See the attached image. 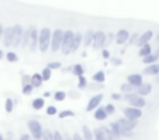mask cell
Returning a JSON list of instances; mask_svg holds the SVG:
<instances>
[{
    "label": "cell",
    "mask_w": 159,
    "mask_h": 140,
    "mask_svg": "<svg viewBox=\"0 0 159 140\" xmlns=\"http://www.w3.org/2000/svg\"><path fill=\"white\" fill-rule=\"evenodd\" d=\"M50 41H52V29L43 27L39 29V39H38V50L41 53H46L50 50Z\"/></svg>",
    "instance_id": "cell-1"
},
{
    "label": "cell",
    "mask_w": 159,
    "mask_h": 140,
    "mask_svg": "<svg viewBox=\"0 0 159 140\" xmlns=\"http://www.w3.org/2000/svg\"><path fill=\"white\" fill-rule=\"evenodd\" d=\"M116 121L121 128V137H123V138H132V137H134V130H135V126H137V121H130V120L123 118V116L118 118Z\"/></svg>",
    "instance_id": "cell-2"
},
{
    "label": "cell",
    "mask_w": 159,
    "mask_h": 140,
    "mask_svg": "<svg viewBox=\"0 0 159 140\" xmlns=\"http://www.w3.org/2000/svg\"><path fill=\"white\" fill-rule=\"evenodd\" d=\"M123 96V101L127 102L130 108H137V109H144L145 108V97H140V96H137L134 92V94H121Z\"/></svg>",
    "instance_id": "cell-3"
},
{
    "label": "cell",
    "mask_w": 159,
    "mask_h": 140,
    "mask_svg": "<svg viewBox=\"0 0 159 140\" xmlns=\"http://www.w3.org/2000/svg\"><path fill=\"white\" fill-rule=\"evenodd\" d=\"M63 31L62 27H57L55 31H52V41H50V51L57 53L60 51V46H62V39H63Z\"/></svg>",
    "instance_id": "cell-4"
},
{
    "label": "cell",
    "mask_w": 159,
    "mask_h": 140,
    "mask_svg": "<svg viewBox=\"0 0 159 140\" xmlns=\"http://www.w3.org/2000/svg\"><path fill=\"white\" fill-rule=\"evenodd\" d=\"M28 130L33 140H41L43 138V125L38 120H29L28 121Z\"/></svg>",
    "instance_id": "cell-5"
},
{
    "label": "cell",
    "mask_w": 159,
    "mask_h": 140,
    "mask_svg": "<svg viewBox=\"0 0 159 140\" xmlns=\"http://www.w3.org/2000/svg\"><path fill=\"white\" fill-rule=\"evenodd\" d=\"M74 31L72 29H65L63 31V39H62V46H60V51L63 55H70V48H72L74 43Z\"/></svg>",
    "instance_id": "cell-6"
},
{
    "label": "cell",
    "mask_w": 159,
    "mask_h": 140,
    "mask_svg": "<svg viewBox=\"0 0 159 140\" xmlns=\"http://www.w3.org/2000/svg\"><path fill=\"white\" fill-rule=\"evenodd\" d=\"M104 44H106V33L104 31H94V39H93V50L96 51H103L104 50Z\"/></svg>",
    "instance_id": "cell-7"
},
{
    "label": "cell",
    "mask_w": 159,
    "mask_h": 140,
    "mask_svg": "<svg viewBox=\"0 0 159 140\" xmlns=\"http://www.w3.org/2000/svg\"><path fill=\"white\" fill-rule=\"evenodd\" d=\"M29 51L31 53H34V51H38V39H39V29L36 26H29Z\"/></svg>",
    "instance_id": "cell-8"
},
{
    "label": "cell",
    "mask_w": 159,
    "mask_h": 140,
    "mask_svg": "<svg viewBox=\"0 0 159 140\" xmlns=\"http://www.w3.org/2000/svg\"><path fill=\"white\" fill-rule=\"evenodd\" d=\"M123 118L130 120V121H139L142 118V109H137V108H130V106H125L123 109Z\"/></svg>",
    "instance_id": "cell-9"
},
{
    "label": "cell",
    "mask_w": 159,
    "mask_h": 140,
    "mask_svg": "<svg viewBox=\"0 0 159 140\" xmlns=\"http://www.w3.org/2000/svg\"><path fill=\"white\" fill-rule=\"evenodd\" d=\"M22 34H24V27H22L21 24H16V26H12V46H16V48L21 46Z\"/></svg>",
    "instance_id": "cell-10"
},
{
    "label": "cell",
    "mask_w": 159,
    "mask_h": 140,
    "mask_svg": "<svg viewBox=\"0 0 159 140\" xmlns=\"http://www.w3.org/2000/svg\"><path fill=\"white\" fill-rule=\"evenodd\" d=\"M103 99H104V96L101 94V92H98V94H94V96H91V99H89V102H87V106H86V111H96L98 108L101 106V102H103Z\"/></svg>",
    "instance_id": "cell-11"
},
{
    "label": "cell",
    "mask_w": 159,
    "mask_h": 140,
    "mask_svg": "<svg viewBox=\"0 0 159 140\" xmlns=\"http://www.w3.org/2000/svg\"><path fill=\"white\" fill-rule=\"evenodd\" d=\"M128 39H130V33H128V29H125V27L115 33V43H116L118 46L128 44Z\"/></svg>",
    "instance_id": "cell-12"
},
{
    "label": "cell",
    "mask_w": 159,
    "mask_h": 140,
    "mask_svg": "<svg viewBox=\"0 0 159 140\" xmlns=\"http://www.w3.org/2000/svg\"><path fill=\"white\" fill-rule=\"evenodd\" d=\"M152 38H154V31L147 29L145 33H142L140 36H139V41H137V44H135V46H139V48L145 46V44H149L152 41Z\"/></svg>",
    "instance_id": "cell-13"
},
{
    "label": "cell",
    "mask_w": 159,
    "mask_h": 140,
    "mask_svg": "<svg viewBox=\"0 0 159 140\" xmlns=\"http://www.w3.org/2000/svg\"><path fill=\"white\" fill-rule=\"evenodd\" d=\"M127 82L137 89V87H140V85L144 84V77H142V74H130L127 77Z\"/></svg>",
    "instance_id": "cell-14"
},
{
    "label": "cell",
    "mask_w": 159,
    "mask_h": 140,
    "mask_svg": "<svg viewBox=\"0 0 159 140\" xmlns=\"http://www.w3.org/2000/svg\"><path fill=\"white\" fill-rule=\"evenodd\" d=\"M2 43L5 48H12V26H7L4 29V36H2Z\"/></svg>",
    "instance_id": "cell-15"
},
{
    "label": "cell",
    "mask_w": 159,
    "mask_h": 140,
    "mask_svg": "<svg viewBox=\"0 0 159 140\" xmlns=\"http://www.w3.org/2000/svg\"><path fill=\"white\" fill-rule=\"evenodd\" d=\"M82 38H84V34L80 33V31H77V33L74 34V43H72V48H70V55L75 53V51L82 46Z\"/></svg>",
    "instance_id": "cell-16"
},
{
    "label": "cell",
    "mask_w": 159,
    "mask_h": 140,
    "mask_svg": "<svg viewBox=\"0 0 159 140\" xmlns=\"http://www.w3.org/2000/svg\"><path fill=\"white\" fill-rule=\"evenodd\" d=\"M151 92H152V84H149V82H144V84H142L140 87H137L135 94L140 96V97H145V96H149Z\"/></svg>",
    "instance_id": "cell-17"
},
{
    "label": "cell",
    "mask_w": 159,
    "mask_h": 140,
    "mask_svg": "<svg viewBox=\"0 0 159 140\" xmlns=\"http://www.w3.org/2000/svg\"><path fill=\"white\" fill-rule=\"evenodd\" d=\"M93 39H94V29H87L84 33V38H82V46L84 48H89L93 44Z\"/></svg>",
    "instance_id": "cell-18"
},
{
    "label": "cell",
    "mask_w": 159,
    "mask_h": 140,
    "mask_svg": "<svg viewBox=\"0 0 159 140\" xmlns=\"http://www.w3.org/2000/svg\"><path fill=\"white\" fill-rule=\"evenodd\" d=\"M69 68H70V74H74L77 79L82 77L84 72H86V67H84L82 63H75V65H72V67H69Z\"/></svg>",
    "instance_id": "cell-19"
},
{
    "label": "cell",
    "mask_w": 159,
    "mask_h": 140,
    "mask_svg": "<svg viewBox=\"0 0 159 140\" xmlns=\"http://www.w3.org/2000/svg\"><path fill=\"white\" fill-rule=\"evenodd\" d=\"M31 108L34 109V111H39V109H45L46 108V102L43 97H34L31 101Z\"/></svg>",
    "instance_id": "cell-20"
},
{
    "label": "cell",
    "mask_w": 159,
    "mask_h": 140,
    "mask_svg": "<svg viewBox=\"0 0 159 140\" xmlns=\"http://www.w3.org/2000/svg\"><path fill=\"white\" fill-rule=\"evenodd\" d=\"M144 75H159V63H154V65H149L142 70V77Z\"/></svg>",
    "instance_id": "cell-21"
},
{
    "label": "cell",
    "mask_w": 159,
    "mask_h": 140,
    "mask_svg": "<svg viewBox=\"0 0 159 140\" xmlns=\"http://www.w3.org/2000/svg\"><path fill=\"white\" fill-rule=\"evenodd\" d=\"M93 115H94V120H96V121H104V120H108V115H106V111H104L103 106H99Z\"/></svg>",
    "instance_id": "cell-22"
},
{
    "label": "cell",
    "mask_w": 159,
    "mask_h": 140,
    "mask_svg": "<svg viewBox=\"0 0 159 140\" xmlns=\"http://www.w3.org/2000/svg\"><path fill=\"white\" fill-rule=\"evenodd\" d=\"M108 126H110V130L113 132V135L116 137L118 140H120V138H121V128H120V125H118V121H111Z\"/></svg>",
    "instance_id": "cell-23"
},
{
    "label": "cell",
    "mask_w": 159,
    "mask_h": 140,
    "mask_svg": "<svg viewBox=\"0 0 159 140\" xmlns=\"http://www.w3.org/2000/svg\"><path fill=\"white\" fill-rule=\"evenodd\" d=\"M142 63L145 65V67H149V65H154V63H159V58L154 55V51H152L149 56H145V58H142Z\"/></svg>",
    "instance_id": "cell-24"
},
{
    "label": "cell",
    "mask_w": 159,
    "mask_h": 140,
    "mask_svg": "<svg viewBox=\"0 0 159 140\" xmlns=\"http://www.w3.org/2000/svg\"><path fill=\"white\" fill-rule=\"evenodd\" d=\"M135 91H137V89H135L134 85H130L128 82H123V84L120 85V94H134Z\"/></svg>",
    "instance_id": "cell-25"
},
{
    "label": "cell",
    "mask_w": 159,
    "mask_h": 140,
    "mask_svg": "<svg viewBox=\"0 0 159 140\" xmlns=\"http://www.w3.org/2000/svg\"><path fill=\"white\" fill-rule=\"evenodd\" d=\"M31 85L34 89H38V87H41L43 85V79H41V74H33L31 75Z\"/></svg>",
    "instance_id": "cell-26"
},
{
    "label": "cell",
    "mask_w": 159,
    "mask_h": 140,
    "mask_svg": "<svg viewBox=\"0 0 159 140\" xmlns=\"http://www.w3.org/2000/svg\"><path fill=\"white\" fill-rule=\"evenodd\" d=\"M104 80H106V75H104V72H103V70L94 72V75H93V82H96V84H104Z\"/></svg>",
    "instance_id": "cell-27"
},
{
    "label": "cell",
    "mask_w": 159,
    "mask_h": 140,
    "mask_svg": "<svg viewBox=\"0 0 159 140\" xmlns=\"http://www.w3.org/2000/svg\"><path fill=\"white\" fill-rule=\"evenodd\" d=\"M80 135H82V138H84V140H94V137H93V130H91L87 125H82V132H80Z\"/></svg>",
    "instance_id": "cell-28"
},
{
    "label": "cell",
    "mask_w": 159,
    "mask_h": 140,
    "mask_svg": "<svg viewBox=\"0 0 159 140\" xmlns=\"http://www.w3.org/2000/svg\"><path fill=\"white\" fill-rule=\"evenodd\" d=\"M151 53H152V46H151V43L145 44V46H142V48H139V56H140V58L149 56Z\"/></svg>",
    "instance_id": "cell-29"
},
{
    "label": "cell",
    "mask_w": 159,
    "mask_h": 140,
    "mask_svg": "<svg viewBox=\"0 0 159 140\" xmlns=\"http://www.w3.org/2000/svg\"><path fill=\"white\" fill-rule=\"evenodd\" d=\"M29 46V29H24V34H22V41H21V46L22 50H28Z\"/></svg>",
    "instance_id": "cell-30"
},
{
    "label": "cell",
    "mask_w": 159,
    "mask_h": 140,
    "mask_svg": "<svg viewBox=\"0 0 159 140\" xmlns=\"http://www.w3.org/2000/svg\"><path fill=\"white\" fill-rule=\"evenodd\" d=\"M93 137H94V140H106V137H104V133H103V130H101V126H98V128L93 130Z\"/></svg>",
    "instance_id": "cell-31"
},
{
    "label": "cell",
    "mask_w": 159,
    "mask_h": 140,
    "mask_svg": "<svg viewBox=\"0 0 159 140\" xmlns=\"http://www.w3.org/2000/svg\"><path fill=\"white\" fill-rule=\"evenodd\" d=\"M5 60L11 61V63H16V61L19 60V55L16 53V51H7V53H5Z\"/></svg>",
    "instance_id": "cell-32"
},
{
    "label": "cell",
    "mask_w": 159,
    "mask_h": 140,
    "mask_svg": "<svg viewBox=\"0 0 159 140\" xmlns=\"http://www.w3.org/2000/svg\"><path fill=\"white\" fill-rule=\"evenodd\" d=\"M101 130H103L104 137H106V140H118L116 137L113 135V132L110 130V126H101Z\"/></svg>",
    "instance_id": "cell-33"
},
{
    "label": "cell",
    "mask_w": 159,
    "mask_h": 140,
    "mask_svg": "<svg viewBox=\"0 0 159 140\" xmlns=\"http://www.w3.org/2000/svg\"><path fill=\"white\" fill-rule=\"evenodd\" d=\"M87 85H89V84H87V79L84 77V75L77 79V89H79V91H84V89H87Z\"/></svg>",
    "instance_id": "cell-34"
},
{
    "label": "cell",
    "mask_w": 159,
    "mask_h": 140,
    "mask_svg": "<svg viewBox=\"0 0 159 140\" xmlns=\"http://www.w3.org/2000/svg\"><path fill=\"white\" fill-rule=\"evenodd\" d=\"M14 99L12 97H7L5 99V113H9V115H11L12 111H14Z\"/></svg>",
    "instance_id": "cell-35"
},
{
    "label": "cell",
    "mask_w": 159,
    "mask_h": 140,
    "mask_svg": "<svg viewBox=\"0 0 159 140\" xmlns=\"http://www.w3.org/2000/svg\"><path fill=\"white\" fill-rule=\"evenodd\" d=\"M53 99H55L57 102L65 101V99H67V92H63V91H57L55 94H53Z\"/></svg>",
    "instance_id": "cell-36"
},
{
    "label": "cell",
    "mask_w": 159,
    "mask_h": 140,
    "mask_svg": "<svg viewBox=\"0 0 159 140\" xmlns=\"http://www.w3.org/2000/svg\"><path fill=\"white\" fill-rule=\"evenodd\" d=\"M75 115V113L72 111V109H63V111H58V118L63 120V118H72V116Z\"/></svg>",
    "instance_id": "cell-37"
},
{
    "label": "cell",
    "mask_w": 159,
    "mask_h": 140,
    "mask_svg": "<svg viewBox=\"0 0 159 140\" xmlns=\"http://www.w3.org/2000/svg\"><path fill=\"white\" fill-rule=\"evenodd\" d=\"M39 74H41V79H43V82H48L50 79H52V70H50V68H43L41 72H39Z\"/></svg>",
    "instance_id": "cell-38"
},
{
    "label": "cell",
    "mask_w": 159,
    "mask_h": 140,
    "mask_svg": "<svg viewBox=\"0 0 159 140\" xmlns=\"http://www.w3.org/2000/svg\"><path fill=\"white\" fill-rule=\"evenodd\" d=\"M103 108H104V111H106V115H108V116L115 115V111H116V108H115V104H111V102H110V104H104Z\"/></svg>",
    "instance_id": "cell-39"
},
{
    "label": "cell",
    "mask_w": 159,
    "mask_h": 140,
    "mask_svg": "<svg viewBox=\"0 0 159 140\" xmlns=\"http://www.w3.org/2000/svg\"><path fill=\"white\" fill-rule=\"evenodd\" d=\"M45 111H46V115H48V116H55V115H58V109H57V106H46Z\"/></svg>",
    "instance_id": "cell-40"
},
{
    "label": "cell",
    "mask_w": 159,
    "mask_h": 140,
    "mask_svg": "<svg viewBox=\"0 0 159 140\" xmlns=\"http://www.w3.org/2000/svg\"><path fill=\"white\" fill-rule=\"evenodd\" d=\"M113 43H115V33H106V44H104V48L108 50V46Z\"/></svg>",
    "instance_id": "cell-41"
},
{
    "label": "cell",
    "mask_w": 159,
    "mask_h": 140,
    "mask_svg": "<svg viewBox=\"0 0 159 140\" xmlns=\"http://www.w3.org/2000/svg\"><path fill=\"white\" fill-rule=\"evenodd\" d=\"M46 68H50V70H58V68H62V63L60 61H50L48 65H46Z\"/></svg>",
    "instance_id": "cell-42"
},
{
    "label": "cell",
    "mask_w": 159,
    "mask_h": 140,
    "mask_svg": "<svg viewBox=\"0 0 159 140\" xmlns=\"http://www.w3.org/2000/svg\"><path fill=\"white\" fill-rule=\"evenodd\" d=\"M21 84L22 85L31 84V75H28V74H24V72H22V74H21Z\"/></svg>",
    "instance_id": "cell-43"
},
{
    "label": "cell",
    "mask_w": 159,
    "mask_h": 140,
    "mask_svg": "<svg viewBox=\"0 0 159 140\" xmlns=\"http://www.w3.org/2000/svg\"><path fill=\"white\" fill-rule=\"evenodd\" d=\"M33 91H34V87H33L31 84L22 85V94H24V96H31V94H33Z\"/></svg>",
    "instance_id": "cell-44"
},
{
    "label": "cell",
    "mask_w": 159,
    "mask_h": 140,
    "mask_svg": "<svg viewBox=\"0 0 159 140\" xmlns=\"http://www.w3.org/2000/svg\"><path fill=\"white\" fill-rule=\"evenodd\" d=\"M110 63L113 65V67H120V65L123 63V61H121V58H120V56H111V58H110Z\"/></svg>",
    "instance_id": "cell-45"
},
{
    "label": "cell",
    "mask_w": 159,
    "mask_h": 140,
    "mask_svg": "<svg viewBox=\"0 0 159 140\" xmlns=\"http://www.w3.org/2000/svg\"><path fill=\"white\" fill-rule=\"evenodd\" d=\"M41 140H53V132L52 130H43V138Z\"/></svg>",
    "instance_id": "cell-46"
},
{
    "label": "cell",
    "mask_w": 159,
    "mask_h": 140,
    "mask_svg": "<svg viewBox=\"0 0 159 140\" xmlns=\"http://www.w3.org/2000/svg\"><path fill=\"white\" fill-rule=\"evenodd\" d=\"M103 87H104V84H96V82H93V84L87 85V89H91V91H101Z\"/></svg>",
    "instance_id": "cell-47"
},
{
    "label": "cell",
    "mask_w": 159,
    "mask_h": 140,
    "mask_svg": "<svg viewBox=\"0 0 159 140\" xmlns=\"http://www.w3.org/2000/svg\"><path fill=\"white\" fill-rule=\"evenodd\" d=\"M139 36H140L139 33H134V34H130V39H128V44H137V41H139Z\"/></svg>",
    "instance_id": "cell-48"
},
{
    "label": "cell",
    "mask_w": 159,
    "mask_h": 140,
    "mask_svg": "<svg viewBox=\"0 0 159 140\" xmlns=\"http://www.w3.org/2000/svg\"><path fill=\"white\" fill-rule=\"evenodd\" d=\"M67 97H70V99H79L80 96H79V92H77V91H69V92H67Z\"/></svg>",
    "instance_id": "cell-49"
},
{
    "label": "cell",
    "mask_w": 159,
    "mask_h": 140,
    "mask_svg": "<svg viewBox=\"0 0 159 140\" xmlns=\"http://www.w3.org/2000/svg\"><path fill=\"white\" fill-rule=\"evenodd\" d=\"M110 97H111V101H121V99H123V96H121L120 92H113Z\"/></svg>",
    "instance_id": "cell-50"
},
{
    "label": "cell",
    "mask_w": 159,
    "mask_h": 140,
    "mask_svg": "<svg viewBox=\"0 0 159 140\" xmlns=\"http://www.w3.org/2000/svg\"><path fill=\"white\" fill-rule=\"evenodd\" d=\"M101 56H103L104 60H110V58H111V53H110V50H106V48H104V50L101 51Z\"/></svg>",
    "instance_id": "cell-51"
},
{
    "label": "cell",
    "mask_w": 159,
    "mask_h": 140,
    "mask_svg": "<svg viewBox=\"0 0 159 140\" xmlns=\"http://www.w3.org/2000/svg\"><path fill=\"white\" fill-rule=\"evenodd\" d=\"M53 140H63V135L58 132V130H55V132H53Z\"/></svg>",
    "instance_id": "cell-52"
},
{
    "label": "cell",
    "mask_w": 159,
    "mask_h": 140,
    "mask_svg": "<svg viewBox=\"0 0 159 140\" xmlns=\"http://www.w3.org/2000/svg\"><path fill=\"white\" fill-rule=\"evenodd\" d=\"M19 140H33V138H31V135H29V133H22V135L19 137Z\"/></svg>",
    "instance_id": "cell-53"
},
{
    "label": "cell",
    "mask_w": 159,
    "mask_h": 140,
    "mask_svg": "<svg viewBox=\"0 0 159 140\" xmlns=\"http://www.w3.org/2000/svg\"><path fill=\"white\" fill-rule=\"evenodd\" d=\"M5 140H16V138H14V133H12V132H7V133H5Z\"/></svg>",
    "instance_id": "cell-54"
},
{
    "label": "cell",
    "mask_w": 159,
    "mask_h": 140,
    "mask_svg": "<svg viewBox=\"0 0 159 140\" xmlns=\"http://www.w3.org/2000/svg\"><path fill=\"white\" fill-rule=\"evenodd\" d=\"M72 140H84V138H82V135H80V133H74Z\"/></svg>",
    "instance_id": "cell-55"
},
{
    "label": "cell",
    "mask_w": 159,
    "mask_h": 140,
    "mask_svg": "<svg viewBox=\"0 0 159 140\" xmlns=\"http://www.w3.org/2000/svg\"><path fill=\"white\" fill-rule=\"evenodd\" d=\"M41 97H43V99H46V97H53V94H52V92H48V91H45Z\"/></svg>",
    "instance_id": "cell-56"
},
{
    "label": "cell",
    "mask_w": 159,
    "mask_h": 140,
    "mask_svg": "<svg viewBox=\"0 0 159 140\" xmlns=\"http://www.w3.org/2000/svg\"><path fill=\"white\" fill-rule=\"evenodd\" d=\"M4 29H5V26L0 22V41H2V36H4Z\"/></svg>",
    "instance_id": "cell-57"
},
{
    "label": "cell",
    "mask_w": 159,
    "mask_h": 140,
    "mask_svg": "<svg viewBox=\"0 0 159 140\" xmlns=\"http://www.w3.org/2000/svg\"><path fill=\"white\" fill-rule=\"evenodd\" d=\"M2 60H5V51L0 48V61H2Z\"/></svg>",
    "instance_id": "cell-58"
},
{
    "label": "cell",
    "mask_w": 159,
    "mask_h": 140,
    "mask_svg": "<svg viewBox=\"0 0 159 140\" xmlns=\"http://www.w3.org/2000/svg\"><path fill=\"white\" fill-rule=\"evenodd\" d=\"M154 38H156V43L159 44V33H157V34H154Z\"/></svg>",
    "instance_id": "cell-59"
},
{
    "label": "cell",
    "mask_w": 159,
    "mask_h": 140,
    "mask_svg": "<svg viewBox=\"0 0 159 140\" xmlns=\"http://www.w3.org/2000/svg\"><path fill=\"white\" fill-rule=\"evenodd\" d=\"M154 55H156V56H157V58H159V46H157V50H156V51H154Z\"/></svg>",
    "instance_id": "cell-60"
},
{
    "label": "cell",
    "mask_w": 159,
    "mask_h": 140,
    "mask_svg": "<svg viewBox=\"0 0 159 140\" xmlns=\"http://www.w3.org/2000/svg\"><path fill=\"white\" fill-rule=\"evenodd\" d=\"M0 140H5V135H2V133H0Z\"/></svg>",
    "instance_id": "cell-61"
}]
</instances>
